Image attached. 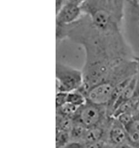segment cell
<instances>
[{
    "label": "cell",
    "instance_id": "obj_1",
    "mask_svg": "<svg viewBox=\"0 0 139 148\" xmlns=\"http://www.w3.org/2000/svg\"><path fill=\"white\" fill-rule=\"evenodd\" d=\"M56 39L57 42L67 39L83 47L85 52L84 66L100 65L112 68L125 59L133 58L123 32L100 29L84 13L72 23L56 27Z\"/></svg>",
    "mask_w": 139,
    "mask_h": 148
},
{
    "label": "cell",
    "instance_id": "obj_2",
    "mask_svg": "<svg viewBox=\"0 0 139 148\" xmlns=\"http://www.w3.org/2000/svg\"><path fill=\"white\" fill-rule=\"evenodd\" d=\"M123 32L133 57H139V0H126Z\"/></svg>",
    "mask_w": 139,
    "mask_h": 148
},
{
    "label": "cell",
    "instance_id": "obj_3",
    "mask_svg": "<svg viewBox=\"0 0 139 148\" xmlns=\"http://www.w3.org/2000/svg\"><path fill=\"white\" fill-rule=\"evenodd\" d=\"M56 92L69 93L79 89L84 84L82 71L57 62L56 64Z\"/></svg>",
    "mask_w": 139,
    "mask_h": 148
},
{
    "label": "cell",
    "instance_id": "obj_4",
    "mask_svg": "<svg viewBox=\"0 0 139 148\" xmlns=\"http://www.w3.org/2000/svg\"><path fill=\"white\" fill-rule=\"evenodd\" d=\"M109 116L105 106H101L87 101L80 107L73 117L74 121L79 122L86 128L98 126L104 123Z\"/></svg>",
    "mask_w": 139,
    "mask_h": 148
},
{
    "label": "cell",
    "instance_id": "obj_5",
    "mask_svg": "<svg viewBox=\"0 0 139 148\" xmlns=\"http://www.w3.org/2000/svg\"><path fill=\"white\" fill-rule=\"evenodd\" d=\"M112 116L98 126L87 128L81 141L82 148H105L107 132Z\"/></svg>",
    "mask_w": 139,
    "mask_h": 148
},
{
    "label": "cell",
    "instance_id": "obj_6",
    "mask_svg": "<svg viewBox=\"0 0 139 148\" xmlns=\"http://www.w3.org/2000/svg\"><path fill=\"white\" fill-rule=\"evenodd\" d=\"M130 148L126 129L116 118L112 116L105 148Z\"/></svg>",
    "mask_w": 139,
    "mask_h": 148
},
{
    "label": "cell",
    "instance_id": "obj_7",
    "mask_svg": "<svg viewBox=\"0 0 139 148\" xmlns=\"http://www.w3.org/2000/svg\"><path fill=\"white\" fill-rule=\"evenodd\" d=\"M82 14L81 5L68 1L56 12V27L71 24L77 20Z\"/></svg>",
    "mask_w": 139,
    "mask_h": 148
},
{
    "label": "cell",
    "instance_id": "obj_8",
    "mask_svg": "<svg viewBox=\"0 0 139 148\" xmlns=\"http://www.w3.org/2000/svg\"><path fill=\"white\" fill-rule=\"evenodd\" d=\"M137 84H138V74H136L133 77L132 79L129 82L127 86L123 90L122 93L120 95L117 101L115 102L114 106L113 107V112L115 110L119 107L122 104L125 103L132 99L135 95L137 89Z\"/></svg>",
    "mask_w": 139,
    "mask_h": 148
},
{
    "label": "cell",
    "instance_id": "obj_9",
    "mask_svg": "<svg viewBox=\"0 0 139 148\" xmlns=\"http://www.w3.org/2000/svg\"><path fill=\"white\" fill-rule=\"evenodd\" d=\"M130 148H139V118L135 116L125 127Z\"/></svg>",
    "mask_w": 139,
    "mask_h": 148
},
{
    "label": "cell",
    "instance_id": "obj_10",
    "mask_svg": "<svg viewBox=\"0 0 139 148\" xmlns=\"http://www.w3.org/2000/svg\"><path fill=\"white\" fill-rule=\"evenodd\" d=\"M86 129L87 128L82 124L73 120V125L70 130V143H79L81 144V141L85 135Z\"/></svg>",
    "mask_w": 139,
    "mask_h": 148
},
{
    "label": "cell",
    "instance_id": "obj_11",
    "mask_svg": "<svg viewBox=\"0 0 139 148\" xmlns=\"http://www.w3.org/2000/svg\"><path fill=\"white\" fill-rule=\"evenodd\" d=\"M87 101L86 95L80 89L75 90L67 93V102L77 107H81Z\"/></svg>",
    "mask_w": 139,
    "mask_h": 148
},
{
    "label": "cell",
    "instance_id": "obj_12",
    "mask_svg": "<svg viewBox=\"0 0 139 148\" xmlns=\"http://www.w3.org/2000/svg\"><path fill=\"white\" fill-rule=\"evenodd\" d=\"M73 124V118L56 113V130L70 132Z\"/></svg>",
    "mask_w": 139,
    "mask_h": 148
},
{
    "label": "cell",
    "instance_id": "obj_13",
    "mask_svg": "<svg viewBox=\"0 0 139 148\" xmlns=\"http://www.w3.org/2000/svg\"><path fill=\"white\" fill-rule=\"evenodd\" d=\"M70 142V132L56 130V147L65 148Z\"/></svg>",
    "mask_w": 139,
    "mask_h": 148
},
{
    "label": "cell",
    "instance_id": "obj_14",
    "mask_svg": "<svg viewBox=\"0 0 139 148\" xmlns=\"http://www.w3.org/2000/svg\"><path fill=\"white\" fill-rule=\"evenodd\" d=\"M79 108V107L66 102L60 107L56 108V113L73 118Z\"/></svg>",
    "mask_w": 139,
    "mask_h": 148
},
{
    "label": "cell",
    "instance_id": "obj_15",
    "mask_svg": "<svg viewBox=\"0 0 139 148\" xmlns=\"http://www.w3.org/2000/svg\"><path fill=\"white\" fill-rule=\"evenodd\" d=\"M67 93L62 92H56V108H59L66 103Z\"/></svg>",
    "mask_w": 139,
    "mask_h": 148
},
{
    "label": "cell",
    "instance_id": "obj_16",
    "mask_svg": "<svg viewBox=\"0 0 139 148\" xmlns=\"http://www.w3.org/2000/svg\"><path fill=\"white\" fill-rule=\"evenodd\" d=\"M68 1V0H56V12L59 11L60 8Z\"/></svg>",
    "mask_w": 139,
    "mask_h": 148
},
{
    "label": "cell",
    "instance_id": "obj_17",
    "mask_svg": "<svg viewBox=\"0 0 139 148\" xmlns=\"http://www.w3.org/2000/svg\"><path fill=\"white\" fill-rule=\"evenodd\" d=\"M70 2H72L73 3H76L77 5H81L84 2H85L86 0H68Z\"/></svg>",
    "mask_w": 139,
    "mask_h": 148
},
{
    "label": "cell",
    "instance_id": "obj_18",
    "mask_svg": "<svg viewBox=\"0 0 139 148\" xmlns=\"http://www.w3.org/2000/svg\"><path fill=\"white\" fill-rule=\"evenodd\" d=\"M134 59H135L136 61H138V62L139 63V57H133Z\"/></svg>",
    "mask_w": 139,
    "mask_h": 148
},
{
    "label": "cell",
    "instance_id": "obj_19",
    "mask_svg": "<svg viewBox=\"0 0 139 148\" xmlns=\"http://www.w3.org/2000/svg\"><path fill=\"white\" fill-rule=\"evenodd\" d=\"M136 116H137L138 118H139V113H138V114L136 115Z\"/></svg>",
    "mask_w": 139,
    "mask_h": 148
}]
</instances>
